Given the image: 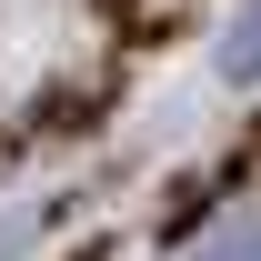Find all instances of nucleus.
Here are the masks:
<instances>
[{
	"label": "nucleus",
	"mask_w": 261,
	"mask_h": 261,
	"mask_svg": "<svg viewBox=\"0 0 261 261\" xmlns=\"http://www.w3.org/2000/svg\"><path fill=\"white\" fill-rule=\"evenodd\" d=\"M221 81H241V91L261 81V0H251V10L221 31Z\"/></svg>",
	"instance_id": "f03ea898"
},
{
	"label": "nucleus",
	"mask_w": 261,
	"mask_h": 261,
	"mask_svg": "<svg viewBox=\"0 0 261 261\" xmlns=\"http://www.w3.org/2000/svg\"><path fill=\"white\" fill-rule=\"evenodd\" d=\"M181 261H261V201H251V211H231V221H211Z\"/></svg>",
	"instance_id": "f257e3e1"
}]
</instances>
